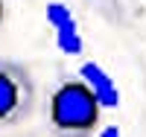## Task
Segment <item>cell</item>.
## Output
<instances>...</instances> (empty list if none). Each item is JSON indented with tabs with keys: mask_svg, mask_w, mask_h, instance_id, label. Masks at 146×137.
<instances>
[{
	"mask_svg": "<svg viewBox=\"0 0 146 137\" xmlns=\"http://www.w3.org/2000/svg\"><path fill=\"white\" fill-rule=\"evenodd\" d=\"M47 120L58 137H91L100 126V102L82 79H62L50 93Z\"/></svg>",
	"mask_w": 146,
	"mask_h": 137,
	"instance_id": "1",
	"label": "cell"
},
{
	"mask_svg": "<svg viewBox=\"0 0 146 137\" xmlns=\"http://www.w3.org/2000/svg\"><path fill=\"white\" fill-rule=\"evenodd\" d=\"M35 108L32 73L12 58H0V128L21 126Z\"/></svg>",
	"mask_w": 146,
	"mask_h": 137,
	"instance_id": "2",
	"label": "cell"
},
{
	"mask_svg": "<svg viewBox=\"0 0 146 137\" xmlns=\"http://www.w3.org/2000/svg\"><path fill=\"white\" fill-rule=\"evenodd\" d=\"M79 76H82V82L94 91L100 108H117V105H120V91H117L114 79L108 76L96 61H85L82 70H79Z\"/></svg>",
	"mask_w": 146,
	"mask_h": 137,
	"instance_id": "3",
	"label": "cell"
},
{
	"mask_svg": "<svg viewBox=\"0 0 146 137\" xmlns=\"http://www.w3.org/2000/svg\"><path fill=\"white\" fill-rule=\"evenodd\" d=\"M56 44H58V50H62V53H67V56H79V53H82L85 41H82V35H79V23H76V18H73L70 23H64V26L56 29Z\"/></svg>",
	"mask_w": 146,
	"mask_h": 137,
	"instance_id": "4",
	"label": "cell"
},
{
	"mask_svg": "<svg viewBox=\"0 0 146 137\" xmlns=\"http://www.w3.org/2000/svg\"><path fill=\"white\" fill-rule=\"evenodd\" d=\"M73 21V12L64 6V3H47V23H50L53 29H58V26H64V23H70Z\"/></svg>",
	"mask_w": 146,
	"mask_h": 137,
	"instance_id": "5",
	"label": "cell"
},
{
	"mask_svg": "<svg viewBox=\"0 0 146 137\" xmlns=\"http://www.w3.org/2000/svg\"><path fill=\"white\" fill-rule=\"evenodd\" d=\"M100 137H120V128H117V126H108V128L100 131Z\"/></svg>",
	"mask_w": 146,
	"mask_h": 137,
	"instance_id": "6",
	"label": "cell"
},
{
	"mask_svg": "<svg viewBox=\"0 0 146 137\" xmlns=\"http://www.w3.org/2000/svg\"><path fill=\"white\" fill-rule=\"evenodd\" d=\"M3 21H6V3L0 0V26H3Z\"/></svg>",
	"mask_w": 146,
	"mask_h": 137,
	"instance_id": "7",
	"label": "cell"
}]
</instances>
